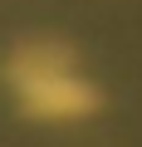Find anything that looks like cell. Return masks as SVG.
<instances>
[{"instance_id": "obj_1", "label": "cell", "mask_w": 142, "mask_h": 147, "mask_svg": "<svg viewBox=\"0 0 142 147\" xmlns=\"http://www.w3.org/2000/svg\"><path fill=\"white\" fill-rule=\"evenodd\" d=\"M0 74L20 113L34 123H79L103 103V93L79 69V54L64 39H20Z\"/></svg>"}]
</instances>
